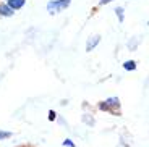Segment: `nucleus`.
<instances>
[{
    "mask_svg": "<svg viewBox=\"0 0 149 147\" xmlns=\"http://www.w3.org/2000/svg\"><path fill=\"white\" fill-rule=\"evenodd\" d=\"M70 3H71V0H52V2L47 3V10L50 15H54V13H58V11L65 10Z\"/></svg>",
    "mask_w": 149,
    "mask_h": 147,
    "instance_id": "nucleus-1",
    "label": "nucleus"
},
{
    "mask_svg": "<svg viewBox=\"0 0 149 147\" xmlns=\"http://www.w3.org/2000/svg\"><path fill=\"white\" fill-rule=\"evenodd\" d=\"M99 107H101L102 110H109L110 107H118V99H117V97H110V99L105 100L104 103H101Z\"/></svg>",
    "mask_w": 149,
    "mask_h": 147,
    "instance_id": "nucleus-2",
    "label": "nucleus"
},
{
    "mask_svg": "<svg viewBox=\"0 0 149 147\" xmlns=\"http://www.w3.org/2000/svg\"><path fill=\"white\" fill-rule=\"evenodd\" d=\"M24 2H26V0H8L7 5L11 8V10H19V8L24 5Z\"/></svg>",
    "mask_w": 149,
    "mask_h": 147,
    "instance_id": "nucleus-3",
    "label": "nucleus"
},
{
    "mask_svg": "<svg viewBox=\"0 0 149 147\" xmlns=\"http://www.w3.org/2000/svg\"><path fill=\"white\" fill-rule=\"evenodd\" d=\"M13 13H15V11L11 10V8L8 7L7 3H2V5H0V15H2V16H13Z\"/></svg>",
    "mask_w": 149,
    "mask_h": 147,
    "instance_id": "nucleus-4",
    "label": "nucleus"
},
{
    "mask_svg": "<svg viewBox=\"0 0 149 147\" xmlns=\"http://www.w3.org/2000/svg\"><path fill=\"white\" fill-rule=\"evenodd\" d=\"M99 41H101V37H99V36H94L93 39H89V41H88V44H86V50L91 52L97 44H99Z\"/></svg>",
    "mask_w": 149,
    "mask_h": 147,
    "instance_id": "nucleus-5",
    "label": "nucleus"
},
{
    "mask_svg": "<svg viewBox=\"0 0 149 147\" xmlns=\"http://www.w3.org/2000/svg\"><path fill=\"white\" fill-rule=\"evenodd\" d=\"M123 68H125V70H130V71H133L134 68H136V65H134V62H127L125 65H123Z\"/></svg>",
    "mask_w": 149,
    "mask_h": 147,
    "instance_id": "nucleus-6",
    "label": "nucleus"
},
{
    "mask_svg": "<svg viewBox=\"0 0 149 147\" xmlns=\"http://www.w3.org/2000/svg\"><path fill=\"white\" fill-rule=\"evenodd\" d=\"M10 136H11V132H8V131H0V141L7 139V137H10Z\"/></svg>",
    "mask_w": 149,
    "mask_h": 147,
    "instance_id": "nucleus-7",
    "label": "nucleus"
},
{
    "mask_svg": "<svg viewBox=\"0 0 149 147\" xmlns=\"http://www.w3.org/2000/svg\"><path fill=\"white\" fill-rule=\"evenodd\" d=\"M115 11H117V15H118V19H120V21H123V8L118 7Z\"/></svg>",
    "mask_w": 149,
    "mask_h": 147,
    "instance_id": "nucleus-8",
    "label": "nucleus"
},
{
    "mask_svg": "<svg viewBox=\"0 0 149 147\" xmlns=\"http://www.w3.org/2000/svg\"><path fill=\"white\" fill-rule=\"evenodd\" d=\"M49 120H50V121L55 120V112H50V113H49Z\"/></svg>",
    "mask_w": 149,
    "mask_h": 147,
    "instance_id": "nucleus-9",
    "label": "nucleus"
},
{
    "mask_svg": "<svg viewBox=\"0 0 149 147\" xmlns=\"http://www.w3.org/2000/svg\"><path fill=\"white\" fill-rule=\"evenodd\" d=\"M63 146H68V147H74V146H73V142H71L70 139H67V141H65V142H63Z\"/></svg>",
    "mask_w": 149,
    "mask_h": 147,
    "instance_id": "nucleus-10",
    "label": "nucleus"
},
{
    "mask_svg": "<svg viewBox=\"0 0 149 147\" xmlns=\"http://www.w3.org/2000/svg\"><path fill=\"white\" fill-rule=\"evenodd\" d=\"M109 2H112V0H99V3L101 5H105V3H109Z\"/></svg>",
    "mask_w": 149,
    "mask_h": 147,
    "instance_id": "nucleus-11",
    "label": "nucleus"
}]
</instances>
